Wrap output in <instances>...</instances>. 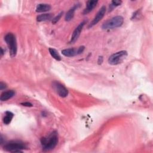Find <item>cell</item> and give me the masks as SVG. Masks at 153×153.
Segmentation results:
<instances>
[{"mask_svg": "<svg viewBox=\"0 0 153 153\" xmlns=\"http://www.w3.org/2000/svg\"><path fill=\"white\" fill-rule=\"evenodd\" d=\"M123 22L124 18L121 16H117L105 22L102 26V28L104 30H107L118 27L123 25Z\"/></svg>", "mask_w": 153, "mask_h": 153, "instance_id": "cell-4", "label": "cell"}, {"mask_svg": "<svg viewBox=\"0 0 153 153\" xmlns=\"http://www.w3.org/2000/svg\"><path fill=\"white\" fill-rule=\"evenodd\" d=\"M106 7L105 5H103L100 10L98 11V12L97 13V14H96V16H94V17L93 18V19L91 20V22H90V23L89 24L88 27L90 28L92 27L93 26H94V25H96L100 20H101V19L104 17L105 13H106Z\"/></svg>", "mask_w": 153, "mask_h": 153, "instance_id": "cell-7", "label": "cell"}, {"mask_svg": "<svg viewBox=\"0 0 153 153\" xmlns=\"http://www.w3.org/2000/svg\"><path fill=\"white\" fill-rule=\"evenodd\" d=\"M15 95V91L13 90H7L5 91H4L1 94L0 99L1 101H6L11 97H13Z\"/></svg>", "mask_w": 153, "mask_h": 153, "instance_id": "cell-10", "label": "cell"}, {"mask_svg": "<svg viewBox=\"0 0 153 153\" xmlns=\"http://www.w3.org/2000/svg\"><path fill=\"white\" fill-rule=\"evenodd\" d=\"M86 22L85 21H83L82 22H81L78 25V26L75 29V30H74L72 34V36H71V40L69 41L70 43H74L75 42L78 38V37L80 35V33L83 29V27L84 26Z\"/></svg>", "mask_w": 153, "mask_h": 153, "instance_id": "cell-8", "label": "cell"}, {"mask_svg": "<svg viewBox=\"0 0 153 153\" xmlns=\"http://www.w3.org/2000/svg\"><path fill=\"white\" fill-rule=\"evenodd\" d=\"M97 3V1H88L86 3V7L83 11V14L85 15L91 12L96 7Z\"/></svg>", "mask_w": 153, "mask_h": 153, "instance_id": "cell-9", "label": "cell"}, {"mask_svg": "<svg viewBox=\"0 0 153 153\" xmlns=\"http://www.w3.org/2000/svg\"><path fill=\"white\" fill-rule=\"evenodd\" d=\"M63 11H61V12L59 13L56 17H54L52 19V23H53V24L56 23L60 19V18L62 17V15H63Z\"/></svg>", "mask_w": 153, "mask_h": 153, "instance_id": "cell-18", "label": "cell"}, {"mask_svg": "<svg viewBox=\"0 0 153 153\" xmlns=\"http://www.w3.org/2000/svg\"><path fill=\"white\" fill-rule=\"evenodd\" d=\"M79 4H75V5H74L72 8H71L68 11L67 13H66V15H65V19L66 21L67 22H69L70 20H71L73 17H74V13H75V11L76 10V9H77V8L78 7V5Z\"/></svg>", "mask_w": 153, "mask_h": 153, "instance_id": "cell-11", "label": "cell"}, {"mask_svg": "<svg viewBox=\"0 0 153 153\" xmlns=\"http://www.w3.org/2000/svg\"><path fill=\"white\" fill-rule=\"evenodd\" d=\"M42 149L44 151H50L54 149L58 143V135L56 131H52L46 137L40 139Z\"/></svg>", "mask_w": 153, "mask_h": 153, "instance_id": "cell-1", "label": "cell"}, {"mask_svg": "<svg viewBox=\"0 0 153 153\" xmlns=\"http://www.w3.org/2000/svg\"><path fill=\"white\" fill-rule=\"evenodd\" d=\"M4 149L11 152H22L23 149L27 147L26 145L20 140H12L7 143L4 146Z\"/></svg>", "mask_w": 153, "mask_h": 153, "instance_id": "cell-2", "label": "cell"}, {"mask_svg": "<svg viewBox=\"0 0 153 153\" xmlns=\"http://www.w3.org/2000/svg\"><path fill=\"white\" fill-rule=\"evenodd\" d=\"M103 57H102V56H99V58H98V60H97L98 64H99V65L101 64V63L103 62Z\"/></svg>", "mask_w": 153, "mask_h": 153, "instance_id": "cell-22", "label": "cell"}, {"mask_svg": "<svg viewBox=\"0 0 153 153\" xmlns=\"http://www.w3.org/2000/svg\"><path fill=\"white\" fill-rule=\"evenodd\" d=\"M5 114V115L3 118V123L5 124L8 125L11 123V121L14 117V114L10 111H6Z\"/></svg>", "mask_w": 153, "mask_h": 153, "instance_id": "cell-15", "label": "cell"}, {"mask_svg": "<svg viewBox=\"0 0 153 153\" xmlns=\"http://www.w3.org/2000/svg\"><path fill=\"white\" fill-rule=\"evenodd\" d=\"M51 6L48 4H39L36 6V11L37 13H42L50 11L51 10Z\"/></svg>", "mask_w": 153, "mask_h": 153, "instance_id": "cell-13", "label": "cell"}, {"mask_svg": "<svg viewBox=\"0 0 153 153\" xmlns=\"http://www.w3.org/2000/svg\"><path fill=\"white\" fill-rule=\"evenodd\" d=\"M4 40L8 47L10 56L11 57H15L17 51V41L15 35L13 33H8L5 36Z\"/></svg>", "mask_w": 153, "mask_h": 153, "instance_id": "cell-3", "label": "cell"}, {"mask_svg": "<svg viewBox=\"0 0 153 153\" xmlns=\"http://www.w3.org/2000/svg\"><path fill=\"white\" fill-rule=\"evenodd\" d=\"M6 87H7L6 84L1 81V82H0V90H2L3 89L5 88Z\"/></svg>", "mask_w": 153, "mask_h": 153, "instance_id": "cell-21", "label": "cell"}, {"mask_svg": "<svg viewBox=\"0 0 153 153\" xmlns=\"http://www.w3.org/2000/svg\"><path fill=\"white\" fill-rule=\"evenodd\" d=\"M122 3L121 1H112L111 3V4L109 5V11H112L114 8L119 6L121 5V4Z\"/></svg>", "mask_w": 153, "mask_h": 153, "instance_id": "cell-17", "label": "cell"}, {"mask_svg": "<svg viewBox=\"0 0 153 153\" xmlns=\"http://www.w3.org/2000/svg\"><path fill=\"white\" fill-rule=\"evenodd\" d=\"M52 87L55 92L61 97H65L68 94V90L58 81H54L52 83Z\"/></svg>", "mask_w": 153, "mask_h": 153, "instance_id": "cell-6", "label": "cell"}, {"mask_svg": "<svg viewBox=\"0 0 153 153\" xmlns=\"http://www.w3.org/2000/svg\"><path fill=\"white\" fill-rule=\"evenodd\" d=\"M53 15L51 13H45L38 15L36 17V20L38 22H43V21H47L50 20L53 18Z\"/></svg>", "mask_w": 153, "mask_h": 153, "instance_id": "cell-14", "label": "cell"}, {"mask_svg": "<svg viewBox=\"0 0 153 153\" xmlns=\"http://www.w3.org/2000/svg\"><path fill=\"white\" fill-rule=\"evenodd\" d=\"M127 52L126 50H121L112 54L108 59V63L111 65H117L123 62L127 56Z\"/></svg>", "mask_w": 153, "mask_h": 153, "instance_id": "cell-5", "label": "cell"}, {"mask_svg": "<svg viewBox=\"0 0 153 153\" xmlns=\"http://www.w3.org/2000/svg\"><path fill=\"white\" fill-rule=\"evenodd\" d=\"M84 49H85V47L84 45H81V46L77 48V54H78V55L81 54L84 51Z\"/></svg>", "mask_w": 153, "mask_h": 153, "instance_id": "cell-19", "label": "cell"}, {"mask_svg": "<svg viewBox=\"0 0 153 153\" xmlns=\"http://www.w3.org/2000/svg\"><path fill=\"white\" fill-rule=\"evenodd\" d=\"M21 105H22L23 106H27V107H32V106H33L32 104L31 103H30V102H28L21 103Z\"/></svg>", "mask_w": 153, "mask_h": 153, "instance_id": "cell-20", "label": "cell"}, {"mask_svg": "<svg viewBox=\"0 0 153 153\" xmlns=\"http://www.w3.org/2000/svg\"><path fill=\"white\" fill-rule=\"evenodd\" d=\"M48 51H49V53H50V54H51V56L54 59H56V60H57V61L61 60L62 58H61L60 56L59 55L58 51H57L56 49L53 48H48Z\"/></svg>", "mask_w": 153, "mask_h": 153, "instance_id": "cell-16", "label": "cell"}, {"mask_svg": "<svg viewBox=\"0 0 153 153\" xmlns=\"http://www.w3.org/2000/svg\"><path fill=\"white\" fill-rule=\"evenodd\" d=\"M62 54L66 57H74L78 55L77 49L75 48H67L62 50Z\"/></svg>", "mask_w": 153, "mask_h": 153, "instance_id": "cell-12", "label": "cell"}]
</instances>
